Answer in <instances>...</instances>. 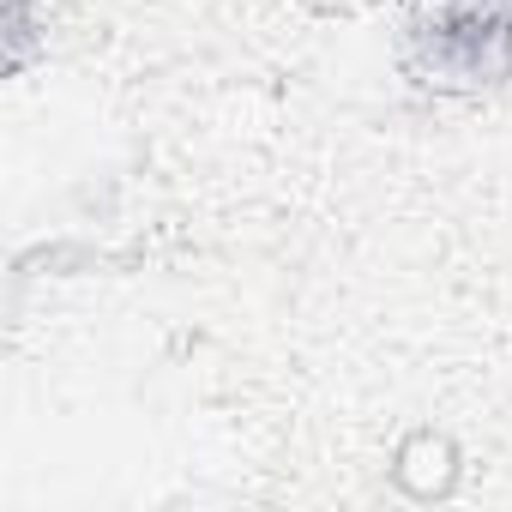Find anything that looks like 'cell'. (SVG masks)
Listing matches in <instances>:
<instances>
[{
  "label": "cell",
  "mask_w": 512,
  "mask_h": 512,
  "mask_svg": "<svg viewBox=\"0 0 512 512\" xmlns=\"http://www.w3.org/2000/svg\"><path fill=\"white\" fill-rule=\"evenodd\" d=\"M428 67L446 79H494L512 61V0H446L422 31Z\"/></svg>",
  "instance_id": "1"
}]
</instances>
